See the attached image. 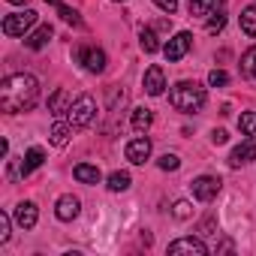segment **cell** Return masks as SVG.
<instances>
[{
  "label": "cell",
  "instance_id": "cell-6",
  "mask_svg": "<svg viewBox=\"0 0 256 256\" xmlns=\"http://www.w3.org/2000/svg\"><path fill=\"white\" fill-rule=\"evenodd\" d=\"M220 178L217 175H199L193 184H190V190H193V196L199 199V202H211V199H217V193H220Z\"/></svg>",
  "mask_w": 256,
  "mask_h": 256
},
{
  "label": "cell",
  "instance_id": "cell-20",
  "mask_svg": "<svg viewBox=\"0 0 256 256\" xmlns=\"http://www.w3.org/2000/svg\"><path fill=\"white\" fill-rule=\"evenodd\" d=\"M46 4H48V6H54V10H58V16H60L66 24H72V28H82V18H78V12H76L72 6H66L64 0H46Z\"/></svg>",
  "mask_w": 256,
  "mask_h": 256
},
{
  "label": "cell",
  "instance_id": "cell-17",
  "mask_svg": "<svg viewBox=\"0 0 256 256\" xmlns=\"http://www.w3.org/2000/svg\"><path fill=\"white\" fill-rule=\"evenodd\" d=\"M70 133H72V124H70V120H58V124L52 126L48 139H52V145H54V148H64V145L70 142Z\"/></svg>",
  "mask_w": 256,
  "mask_h": 256
},
{
  "label": "cell",
  "instance_id": "cell-30",
  "mask_svg": "<svg viewBox=\"0 0 256 256\" xmlns=\"http://www.w3.org/2000/svg\"><path fill=\"white\" fill-rule=\"evenodd\" d=\"M208 84H211V88H223V84H229V76H226L223 70H211V72H208Z\"/></svg>",
  "mask_w": 256,
  "mask_h": 256
},
{
  "label": "cell",
  "instance_id": "cell-12",
  "mask_svg": "<svg viewBox=\"0 0 256 256\" xmlns=\"http://www.w3.org/2000/svg\"><path fill=\"white\" fill-rule=\"evenodd\" d=\"M169 253H193V256H205L208 253V247H205V241L202 238H178V241H172L169 244Z\"/></svg>",
  "mask_w": 256,
  "mask_h": 256
},
{
  "label": "cell",
  "instance_id": "cell-16",
  "mask_svg": "<svg viewBox=\"0 0 256 256\" xmlns=\"http://www.w3.org/2000/svg\"><path fill=\"white\" fill-rule=\"evenodd\" d=\"M72 106V100H70V94L64 90V88H58L54 94H52V100H48V112L54 114V118H60V114H66V108Z\"/></svg>",
  "mask_w": 256,
  "mask_h": 256
},
{
  "label": "cell",
  "instance_id": "cell-9",
  "mask_svg": "<svg viewBox=\"0 0 256 256\" xmlns=\"http://www.w3.org/2000/svg\"><path fill=\"white\" fill-rule=\"evenodd\" d=\"M78 208H82V202H78L72 193H66V196L58 199V205H54V217H58L60 223H70V220L78 217Z\"/></svg>",
  "mask_w": 256,
  "mask_h": 256
},
{
  "label": "cell",
  "instance_id": "cell-14",
  "mask_svg": "<svg viewBox=\"0 0 256 256\" xmlns=\"http://www.w3.org/2000/svg\"><path fill=\"white\" fill-rule=\"evenodd\" d=\"M42 163H46V151H42V148H30V151L24 154V160H22L18 175H22V178H28V175H30V172H36Z\"/></svg>",
  "mask_w": 256,
  "mask_h": 256
},
{
  "label": "cell",
  "instance_id": "cell-7",
  "mask_svg": "<svg viewBox=\"0 0 256 256\" xmlns=\"http://www.w3.org/2000/svg\"><path fill=\"white\" fill-rule=\"evenodd\" d=\"M190 46H193V34H187V30H178L166 46H163V54H166V60H181L187 52H190Z\"/></svg>",
  "mask_w": 256,
  "mask_h": 256
},
{
  "label": "cell",
  "instance_id": "cell-29",
  "mask_svg": "<svg viewBox=\"0 0 256 256\" xmlns=\"http://www.w3.org/2000/svg\"><path fill=\"white\" fill-rule=\"evenodd\" d=\"M10 226H12V217L6 211H0V244L10 241Z\"/></svg>",
  "mask_w": 256,
  "mask_h": 256
},
{
  "label": "cell",
  "instance_id": "cell-15",
  "mask_svg": "<svg viewBox=\"0 0 256 256\" xmlns=\"http://www.w3.org/2000/svg\"><path fill=\"white\" fill-rule=\"evenodd\" d=\"M52 34H54V30H52L48 24H40L30 36H24V46H28V48H34V52H40V48H46V46H48Z\"/></svg>",
  "mask_w": 256,
  "mask_h": 256
},
{
  "label": "cell",
  "instance_id": "cell-23",
  "mask_svg": "<svg viewBox=\"0 0 256 256\" xmlns=\"http://www.w3.org/2000/svg\"><path fill=\"white\" fill-rule=\"evenodd\" d=\"M241 30H244L247 36H253V40H256V4H253V6H247V10L241 12Z\"/></svg>",
  "mask_w": 256,
  "mask_h": 256
},
{
  "label": "cell",
  "instance_id": "cell-28",
  "mask_svg": "<svg viewBox=\"0 0 256 256\" xmlns=\"http://www.w3.org/2000/svg\"><path fill=\"white\" fill-rule=\"evenodd\" d=\"M157 166H160L163 172H175V169L181 166V160H178V154H163V157L157 160Z\"/></svg>",
  "mask_w": 256,
  "mask_h": 256
},
{
  "label": "cell",
  "instance_id": "cell-22",
  "mask_svg": "<svg viewBox=\"0 0 256 256\" xmlns=\"http://www.w3.org/2000/svg\"><path fill=\"white\" fill-rule=\"evenodd\" d=\"M139 46H142V52H145V54L160 52V40H157V34H154L151 28H142V34H139Z\"/></svg>",
  "mask_w": 256,
  "mask_h": 256
},
{
  "label": "cell",
  "instance_id": "cell-19",
  "mask_svg": "<svg viewBox=\"0 0 256 256\" xmlns=\"http://www.w3.org/2000/svg\"><path fill=\"white\" fill-rule=\"evenodd\" d=\"M72 175H76V181H82V184H100V169L96 166H90V163H78L76 169H72Z\"/></svg>",
  "mask_w": 256,
  "mask_h": 256
},
{
  "label": "cell",
  "instance_id": "cell-8",
  "mask_svg": "<svg viewBox=\"0 0 256 256\" xmlns=\"http://www.w3.org/2000/svg\"><path fill=\"white\" fill-rule=\"evenodd\" d=\"M142 84H145V94H148V96H160V94L166 90V72H163V66H157V64L148 66Z\"/></svg>",
  "mask_w": 256,
  "mask_h": 256
},
{
  "label": "cell",
  "instance_id": "cell-27",
  "mask_svg": "<svg viewBox=\"0 0 256 256\" xmlns=\"http://www.w3.org/2000/svg\"><path fill=\"white\" fill-rule=\"evenodd\" d=\"M223 28H226V12H223V10H220V12H211V22L205 24V30H208V34H220Z\"/></svg>",
  "mask_w": 256,
  "mask_h": 256
},
{
  "label": "cell",
  "instance_id": "cell-32",
  "mask_svg": "<svg viewBox=\"0 0 256 256\" xmlns=\"http://www.w3.org/2000/svg\"><path fill=\"white\" fill-rule=\"evenodd\" d=\"M154 4H157V6H160L163 12H169V16H172V12L178 10V0H154Z\"/></svg>",
  "mask_w": 256,
  "mask_h": 256
},
{
  "label": "cell",
  "instance_id": "cell-36",
  "mask_svg": "<svg viewBox=\"0 0 256 256\" xmlns=\"http://www.w3.org/2000/svg\"><path fill=\"white\" fill-rule=\"evenodd\" d=\"M220 4H223V0H220Z\"/></svg>",
  "mask_w": 256,
  "mask_h": 256
},
{
  "label": "cell",
  "instance_id": "cell-4",
  "mask_svg": "<svg viewBox=\"0 0 256 256\" xmlns=\"http://www.w3.org/2000/svg\"><path fill=\"white\" fill-rule=\"evenodd\" d=\"M34 24H36V12H34V10L10 12V16L4 18V34H6V36H24Z\"/></svg>",
  "mask_w": 256,
  "mask_h": 256
},
{
  "label": "cell",
  "instance_id": "cell-26",
  "mask_svg": "<svg viewBox=\"0 0 256 256\" xmlns=\"http://www.w3.org/2000/svg\"><path fill=\"white\" fill-rule=\"evenodd\" d=\"M238 126H241V133L247 139H256V112H244L238 118Z\"/></svg>",
  "mask_w": 256,
  "mask_h": 256
},
{
  "label": "cell",
  "instance_id": "cell-2",
  "mask_svg": "<svg viewBox=\"0 0 256 256\" xmlns=\"http://www.w3.org/2000/svg\"><path fill=\"white\" fill-rule=\"evenodd\" d=\"M205 88L199 84V82H178L172 90H169V102L178 108V112H184V114H196V112H202V106H205Z\"/></svg>",
  "mask_w": 256,
  "mask_h": 256
},
{
  "label": "cell",
  "instance_id": "cell-1",
  "mask_svg": "<svg viewBox=\"0 0 256 256\" xmlns=\"http://www.w3.org/2000/svg\"><path fill=\"white\" fill-rule=\"evenodd\" d=\"M40 100V82L30 72H16L0 82V108L6 114L30 112Z\"/></svg>",
  "mask_w": 256,
  "mask_h": 256
},
{
  "label": "cell",
  "instance_id": "cell-10",
  "mask_svg": "<svg viewBox=\"0 0 256 256\" xmlns=\"http://www.w3.org/2000/svg\"><path fill=\"white\" fill-rule=\"evenodd\" d=\"M148 157H151V139L148 136H136L130 145H126V160H130V163L142 166Z\"/></svg>",
  "mask_w": 256,
  "mask_h": 256
},
{
  "label": "cell",
  "instance_id": "cell-21",
  "mask_svg": "<svg viewBox=\"0 0 256 256\" xmlns=\"http://www.w3.org/2000/svg\"><path fill=\"white\" fill-rule=\"evenodd\" d=\"M241 76L256 82V46H250L244 54H241Z\"/></svg>",
  "mask_w": 256,
  "mask_h": 256
},
{
  "label": "cell",
  "instance_id": "cell-13",
  "mask_svg": "<svg viewBox=\"0 0 256 256\" xmlns=\"http://www.w3.org/2000/svg\"><path fill=\"white\" fill-rule=\"evenodd\" d=\"M36 220H40V211H36L34 202H18V205H16V223H18L22 229H34Z\"/></svg>",
  "mask_w": 256,
  "mask_h": 256
},
{
  "label": "cell",
  "instance_id": "cell-18",
  "mask_svg": "<svg viewBox=\"0 0 256 256\" xmlns=\"http://www.w3.org/2000/svg\"><path fill=\"white\" fill-rule=\"evenodd\" d=\"M133 130H136V136H142V133H148V126L154 124V112L151 108H133Z\"/></svg>",
  "mask_w": 256,
  "mask_h": 256
},
{
  "label": "cell",
  "instance_id": "cell-11",
  "mask_svg": "<svg viewBox=\"0 0 256 256\" xmlns=\"http://www.w3.org/2000/svg\"><path fill=\"white\" fill-rule=\"evenodd\" d=\"M253 157H256V139H247V142H241L238 148H232L229 166H232V169H241V166H247Z\"/></svg>",
  "mask_w": 256,
  "mask_h": 256
},
{
  "label": "cell",
  "instance_id": "cell-25",
  "mask_svg": "<svg viewBox=\"0 0 256 256\" xmlns=\"http://www.w3.org/2000/svg\"><path fill=\"white\" fill-rule=\"evenodd\" d=\"M130 187V172H112L108 175V190L112 193H124Z\"/></svg>",
  "mask_w": 256,
  "mask_h": 256
},
{
  "label": "cell",
  "instance_id": "cell-5",
  "mask_svg": "<svg viewBox=\"0 0 256 256\" xmlns=\"http://www.w3.org/2000/svg\"><path fill=\"white\" fill-rule=\"evenodd\" d=\"M76 60L88 72H102L106 70V52L102 48H94V46H78L76 48Z\"/></svg>",
  "mask_w": 256,
  "mask_h": 256
},
{
  "label": "cell",
  "instance_id": "cell-33",
  "mask_svg": "<svg viewBox=\"0 0 256 256\" xmlns=\"http://www.w3.org/2000/svg\"><path fill=\"white\" fill-rule=\"evenodd\" d=\"M226 139H229V133H226V130H214V133H211V142H214V145H223Z\"/></svg>",
  "mask_w": 256,
  "mask_h": 256
},
{
  "label": "cell",
  "instance_id": "cell-34",
  "mask_svg": "<svg viewBox=\"0 0 256 256\" xmlns=\"http://www.w3.org/2000/svg\"><path fill=\"white\" fill-rule=\"evenodd\" d=\"M10 4H24V0H10Z\"/></svg>",
  "mask_w": 256,
  "mask_h": 256
},
{
  "label": "cell",
  "instance_id": "cell-24",
  "mask_svg": "<svg viewBox=\"0 0 256 256\" xmlns=\"http://www.w3.org/2000/svg\"><path fill=\"white\" fill-rule=\"evenodd\" d=\"M217 4L220 0H190V16H211L214 10H217Z\"/></svg>",
  "mask_w": 256,
  "mask_h": 256
},
{
  "label": "cell",
  "instance_id": "cell-31",
  "mask_svg": "<svg viewBox=\"0 0 256 256\" xmlns=\"http://www.w3.org/2000/svg\"><path fill=\"white\" fill-rule=\"evenodd\" d=\"M172 214H175L178 220H187V217L193 214V205H190V202H175V211H172Z\"/></svg>",
  "mask_w": 256,
  "mask_h": 256
},
{
  "label": "cell",
  "instance_id": "cell-35",
  "mask_svg": "<svg viewBox=\"0 0 256 256\" xmlns=\"http://www.w3.org/2000/svg\"><path fill=\"white\" fill-rule=\"evenodd\" d=\"M114 4H124V0H114Z\"/></svg>",
  "mask_w": 256,
  "mask_h": 256
},
{
  "label": "cell",
  "instance_id": "cell-3",
  "mask_svg": "<svg viewBox=\"0 0 256 256\" xmlns=\"http://www.w3.org/2000/svg\"><path fill=\"white\" fill-rule=\"evenodd\" d=\"M96 114V102L90 94H82L78 100H72V106L66 108V120L72 124V130H82V126H88Z\"/></svg>",
  "mask_w": 256,
  "mask_h": 256
}]
</instances>
